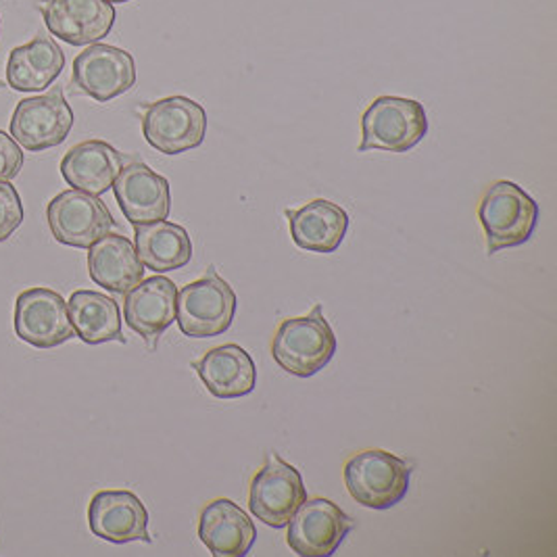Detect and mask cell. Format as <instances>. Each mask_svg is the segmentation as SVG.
Segmentation results:
<instances>
[{
  "mask_svg": "<svg viewBox=\"0 0 557 557\" xmlns=\"http://www.w3.org/2000/svg\"><path fill=\"white\" fill-rule=\"evenodd\" d=\"M176 284L165 276L143 278L124 301V318L129 329L151 347L159 336L176 322Z\"/></svg>",
  "mask_w": 557,
  "mask_h": 557,
  "instance_id": "cell-16",
  "label": "cell"
},
{
  "mask_svg": "<svg viewBox=\"0 0 557 557\" xmlns=\"http://www.w3.org/2000/svg\"><path fill=\"white\" fill-rule=\"evenodd\" d=\"M113 193L132 226L151 224L170 218V182L143 161H132L124 165V170L113 182Z\"/></svg>",
  "mask_w": 557,
  "mask_h": 557,
  "instance_id": "cell-14",
  "label": "cell"
},
{
  "mask_svg": "<svg viewBox=\"0 0 557 557\" xmlns=\"http://www.w3.org/2000/svg\"><path fill=\"white\" fill-rule=\"evenodd\" d=\"M305 499L301 472L278 454H268L263 468L251 481L249 509L255 518L272 529H284Z\"/></svg>",
  "mask_w": 557,
  "mask_h": 557,
  "instance_id": "cell-7",
  "label": "cell"
},
{
  "mask_svg": "<svg viewBox=\"0 0 557 557\" xmlns=\"http://www.w3.org/2000/svg\"><path fill=\"white\" fill-rule=\"evenodd\" d=\"M49 228L57 243L74 249H90L115 228V220L99 197L82 190H63L47 205Z\"/></svg>",
  "mask_w": 557,
  "mask_h": 557,
  "instance_id": "cell-9",
  "label": "cell"
},
{
  "mask_svg": "<svg viewBox=\"0 0 557 557\" xmlns=\"http://www.w3.org/2000/svg\"><path fill=\"white\" fill-rule=\"evenodd\" d=\"M541 209L524 188L499 180L486 188L479 205V220L486 234V249L495 255L531 240Z\"/></svg>",
  "mask_w": 557,
  "mask_h": 557,
  "instance_id": "cell-2",
  "label": "cell"
},
{
  "mask_svg": "<svg viewBox=\"0 0 557 557\" xmlns=\"http://www.w3.org/2000/svg\"><path fill=\"white\" fill-rule=\"evenodd\" d=\"M13 326L36 349H52L76 336L65 299L45 286L27 288L17 297Z\"/></svg>",
  "mask_w": 557,
  "mask_h": 557,
  "instance_id": "cell-11",
  "label": "cell"
},
{
  "mask_svg": "<svg viewBox=\"0 0 557 557\" xmlns=\"http://www.w3.org/2000/svg\"><path fill=\"white\" fill-rule=\"evenodd\" d=\"M193 368L201 376L205 388L218 399L247 397L257 384L253 357L234 343L207 351Z\"/></svg>",
  "mask_w": 557,
  "mask_h": 557,
  "instance_id": "cell-20",
  "label": "cell"
},
{
  "mask_svg": "<svg viewBox=\"0 0 557 557\" xmlns=\"http://www.w3.org/2000/svg\"><path fill=\"white\" fill-rule=\"evenodd\" d=\"M74 111L65 101L63 88L17 102L11 117V136L26 151L42 152L65 143L74 127Z\"/></svg>",
  "mask_w": 557,
  "mask_h": 557,
  "instance_id": "cell-8",
  "label": "cell"
},
{
  "mask_svg": "<svg viewBox=\"0 0 557 557\" xmlns=\"http://www.w3.org/2000/svg\"><path fill=\"white\" fill-rule=\"evenodd\" d=\"M24 168V151L13 136L0 129V182H11Z\"/></svg>",
  "mask_w": 557,
  "mask_h": 557,
  "instance_id": "cell-26",
  "label": "cell"
},
{
  "mask_svg": "<svg viewBox=\"0 0 557 557\" xmlns=\"http://www.w3.org/2000/svg\"><path fill=\"white\" fill-rule=\"evenodd\" d=\"M0 88H2V82H0Z\"/></svg>",
  "mask_w": 557,
  "mask_h": 557,
  "instance_id": "cell-28",
  "label": "cell"
},
{
  "mask_svg": "<svg viewBox=\"0 0 557 557\" xmlns=\"http://www.w3.org/2000/svg\"><path fill=\"white\" fill-rule=\"evenodd\" d=\"M24 224V205L11 182H0V243L11 238Z\"/></svg>",
  "mask_w": 557,
  "mask_h": 557,
  "instance_id": "cell-25",
  "label": "cell"
},
{
  "mask_svg": "<svg viewBox=\"0 0 557 557\" xmlns=\"http://www.w3.org/2000/svg\"><path fill=\"white\" fill-rule=\"evenodd\" d=\"M236 307V293L215 272V268L209 265L203 278L190 282L177 290V326L182 334L190 338L220 336L232 326Z\"/></svg>",
  "mask_w": 557,
  "mask_h": 557,
  "instance_id": "cell-4",
  "label": "cell"
},
{
  "mask_svg": "<svg viewBox=\"0 0 557 557\" xmlns=\"http://www.w3.org/2000/svg\"><path fill=\"white\" fill-rule=\"evenodd\" d=\"M354 527V518L330 499H305L288 522L286 543L297 556L329 557Z\"/></svg>",
  "mask_w": 557,
  "mask_h": 557,
  "instance_id": "cell-10",
  "label": "cell"
},
{
  "mask_svg": "<svg viewBox=\"0 0 557 557\" xmlns=\"http://www.w3.org/2000/svg\"><path fill=\"white\" fill-rule=\"evenodd\" d=\"M65 67V54L49 36H36L24 47L13 49L7 61V84L17 92L49 88Z\"/></svg>",
  "mask_w": 557,
  "mask_h": 557,
  "instance_id": "cell-22",
  "label": "cell"
},
{
  "mask_svg": "<svg viewBox=\"0 0 557 557\" xmlns=\"http://www.w3.org/2000/svg\"><path fill=\"white\" fill-rule=\"evenodd\" d=\"M88 274L104 290L127 295L145 278V265L129 238L109 232L88 249Z\"/></svg>",
  "mask_w": 557,
  "mask_h": 557,
  "instance_id": "cell-21",
  "label": "cell"
},
{
  "mask_svg": "<svg viewBox=\"0 0 557 557\" xmlns=\"http://www.w3.org/2000/svg\"><path fill=\"white\" fill-rule=\"evenodd\" d=\"M0 22H2V20H0Z\"/></svg>",
  "mask_w": 557,
  "mask_h": 557,
  "instance_id": "cell-29",
  "label": "cell"
},
{
  "mask_svg": "<svg viewBox=\"0 0 557 557\" xmlns=\"http://www.w3.org/2000/svg\"><path fill=\"white\" fill-rule=\"evenodd\" d=\"M336 347L334 330L318 304L304 318H288L280 324L272 341V357L286 374L309 379L329 366Z\"/></svg>",
  "mask_w": 557,
  "mask_h": 557,
  "instance_id": "cell-1",
  "label": "cell"
},
{
  "mask_svg": "<svg viewBox=\"0 0 557 557\" xmlns=\"http://www.w3.org/2000/svg\"><path fill=\"white\" fill-rule=\"evenodd\" d=\"M126 157L102 140H86L70 149L61 161V176L74 188L101 197L126 165Z\"/></svg>",
  "mask_w": 557,
  "mask_h": 557,
  "instance_id": "cell-18",
  "label": "cell"
},
{
  "mask_svg": "<svg viewBox=\"0 0 557 557\" xmlns=\"http://www.w3.org/2000/svg\"><path fill=\"white\" fill-rule=\"evenodd\" d=\"M136 84L134 57L124 49L109 45H90L74 61L72 88L97 102H109Z\"/></svg>",
  "mask_w": 557,
  "mask_h": 557,
  "instance_id": "cell-12",
  "label": "cell"
},
{
  "mask_svg": "<svg viewBox=\"0 0 557 557\" xmlns=\"http://www.w3.org/2000/svg\"><path fill=\"white\" fill-rule=\"evenodd\" d=\"M72 326L86 345L111 341L126 343L122 334V311L115 299L97 290H76L67 304Z\"/></svg>",
  "mask_w": 557,
  "mask_h": 557,
  "instance_id": "cell-24",
  "label": "cell"
},
{
  "mask_svg": "<svg viewBox=\"0 0 557 557\" xmlns=\"http://www.w3.org/2000/svg\"><path fill=\"white\" fill-rule=\"evenodd\" d=\"M134 247L143 265L154 274L182 270L193 259L190 234L168 220L134 226Z\"/></svg>",
  "mask_w": 557,
  "mask_h": 557,
  "instance_id": "cell-23",
  "label": "cell"
},
{
  "mask_svg": "<svg viewBox=\"0 0 557 557\" xmlns=\"http://www.w3.org/2000/svg\"><path fill=\"white\" fill-rule=\"evenodd\" d=\"M199 539L215 557H245L257 539L249 513L232 499L207 504L199 518Z\"/></svg>",
  "mask_w": 557,
  "mask_h": 557,
  "instance_id": "cell-17",
  "label": "cell"
},
{
  "mask_svg": "<svg viewBox=\"0 0 557 557\" xmlns=\"http://www.w3.org/2000/svg\"><path fill=\"white\" fill-rule=\"evenodd\" d=\"M429 115L422 102L404 97H379L361 117L359 152H407L424 140Z\"/></svg>",
  "mask_w": 557,
  "mask_h": 557,
  "instance_id": "cell-3",
  "label": "cell"
},
{
  "mask_svg": "<svg viewBox=\"0 0 557 557\" xmlns=\"http://www.w3.org/2000/svg\"><path fill=\"white\" fill-rule=\"evenodd\" d=\"M107 2H111V4H122V2H129V0H107Z\"/></svg>",
  "mask_w": 557,
  "mask_h": 557,
  "instance_id": "cell-27",
  "label": "cell"
},
{
  "mask_svg": "<svg viewBox=\"0 0 557 557\" xmlns=\"http://www.w3.org/2000/svg\"><path fill=\"white\" fill-rule=\"evenodd\" d=\"M88 524L95 536L115 545L152 541L149 511L132 491H99L88 506Z\"/></svg>",
  "mask_w": 557,
  "mask_h": 557,
  "instance_id": "cell-15",
  "label": "cell"
},
{
  "mask_svg": "<svg viewBox=\"0 0 557 557\" xmlns=\"http://www.w3.org/2000/svg\"><path fill=\"white\" fill-rule=\"evenodd\" d=\"M145 140L163 154H182L201 147L207 136V113L188 97H168L143 109Z\"/></svg>",
  "mask_w": 557,
  "mask_h": 557,
  "instance_id": "cell-6",
  "label": "cell"
},
{
  "mask_svg": "<svg viewBox=\"0 0 557 557\" xmlns=\"http://www.w3.org/2000/svg\"><path fill=\"white\" fill-rule=\"evenodd\" d=\"M38 11L52 36L72 47L101 42L117 17L107 0H38Z\"/></svg>",
  "mask_w": 557,
  "mask_h": 557,
  "instance_id": "cell-13",
  "label": "cell"
},
{
  "mask_svg": "<svg viewBox=\"0 0 557 557\" xmlns=\"http://www.w3.org/2000/svg\"><path fill=\"white\" fill-rule=\"evenodd\" d=\"M411 466L382 449H368L345 463V484L359 506L391 509L406 499Z\"/></svg>",
  "mask_w": 557,
  "mask_h": 557,
  "instance_id": "cell-5",
  "label": "cell"
},
{
  "mask_svg": "<svg viewBox=\"0 0 557 557\" xmlns=\"http://www.w3.org/2000/svg\"><path fill=\"white\" fill-rule=\"evenodd\" d=\"M295 245L309 253H334L349 230V215L341 205L315 199L295 211H284Z\"/></svg>",
  "mask_w": 557,
  "mask_h": 557,
  "instance_id": "cell-19",
  "label": "cell"
}]
</instances>
